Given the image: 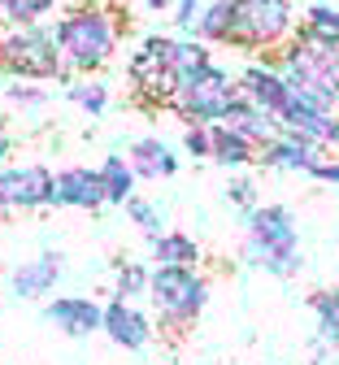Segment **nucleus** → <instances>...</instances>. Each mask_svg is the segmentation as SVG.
I'll return each instance as SVG.
<instances>
[{
  "label": "nucleus",
  "instance_id": "obj_20",
  "mask_svg": "<svg viewBox=\"0 0 339 365\" xmlns=\"http://www.w3.org/2000/svg\"><path fill=\"white\" fill-rule=\"evenodd\" d=\"M153 287L148 261H113V300H139Z\"/></svg>",
  "mask_w": 339,
  "mask_h": 365
},
{
  "label": "nucleus",
  "instance_id": "obj_15",
  "mask_svg": "<svg viewBox=\"0 0 339 365\" xmlns=\"http://www.w3.org/2000/svg\"><path fill=\"white\" fill-rule=\"evenodd\" d=\"M318 157H326V148H318V144H309V140H300V135H278V140H270L261 153H257V165H265V170H309Z\"/></svg>",
  "mask_w": 339,
  "mask_h": 365
},
{
  "label": "nucleus",
  "instance_id": "obj_13",
  "mask_svg": "<svg viewBox=\"0 0 339 365\" xmlns=\"http://www.w3.org/2000/svg\"><path fill=\"white\" fill-rule=\"evenodd\" d=\"M239 91L261 109V113H270V118H283V109L292 105V83H287V74L278 70V66H270V61H253L244 74H239Z\"/></svg>",
  "mask_w": 339,
  "mask_h": 365
},
{
  "label": "nucleus",
  "instance_id": "obj_17",
  "mask_svg": "<svg viewBox=\"0 0 339 365\" xmlns=\"http://www.w3.org/2000/svg\"><path fill=\"white\" fill-rule=\"evenodd\" d=\"M209 130H213V161H218L222 170H244V165H253V161H257V144H253V140H244V135H239L235 126L213 122Z\"/></svg>",
  "mask_w": 339,
  "mask_h": 365
},
{
  "label": "nucleus",
  "instance_id": "obj_37",
  "mask_svg": "<svg viewBox=\"0 0 339 365\" xmlns=\"http://www.w3.org/2000/svg\"><path fill=\"white\" fill-rule=\"evenodd\" d=\"M335 61H339V43H335Z\"/></svg>",
  "mask_w": 339,
  "mask_h": 365
},
{
  "label": "nucleus",
  "instance_id": "obj_23",
  "mask_svg": "<svg viewBox=\"0 0 339 365\" xmlns=\"http://www.w3.org/2000/svg\"><path fill=\"white\" fill-rule=\"evenodd\" d=\"M300 31L322 39V43H339V5H330V0H313L305 22H300Z\"/></svg>",
  "mask_w": 339,
  "mask_h": 365
},
{
  "label": "nucleus",
  "instance_id": "obj_2",
  "mask_svg": "<svg viewBox=\"0 0 339 365\" xmlns=\"http://www.w3.org/2000/svg\"><path fill=\"white\" fill-rule=\"evenodd\" d=\"M53 35L61 43V57H66L70 74H79V78L101 74L113 61L118 39H122L118 18L105 5H74V9H66L53 22Z\"/></svg>",
  "mask_w": 339,
  "mask_h": 365
},
{
  "label": "nucleus",
  "instance_id": "obj_30",
  "mask_svg": "<svg viewBox=\"0 0 339 365\" xmlns=\"http://www.w3.org/2000/svg\"><path fill=\"white\" fill-rule=\"evenodd\" d=\"M226 200L235 205V209H244V213H253L261 200H257V182L253 178H231L226 182Z\"/></svg>",
  "mask_w": 339,
  "mask_h": 365
},
{
  "label": "nucleus",
  "instance_id": "obj_14",
  "mask_svg": "<svg viewBox=\"0 0 339 365\" xmlns=\"http://www.w3.org/2000/svg\"><path fill=\"white\" fill-rule=\"evenodd\" d=\"M105 182H101V170L91 165H66L57 170V196H53V209H83V213H96L105 209Z\"/></svg>",
  "mask_w": 339,
  "mask_h": 365
},
{
  "label": "nucleus",
  "instance_id": "obj_27",
  "mask_svg": "<svg viewBox=\"0 0 339 365\" xmlns=\"http://www.w3.org/2000/svg\"><path fill=\"white\" fill-rule=\"evenodd\" d=\"M0 96H5L14 109H26V113H39V109L48 105V91H44V87H31V83H22V78H9L5 87H0Z\"/></svg>",
  "mask_w": 339,
  "mask_h": 365
},
{
  "label": "nucleus",
  "instance_id": "obj_38",
  "mask_svg": "<svg viewBox=\"0 0 339 365\" xmlns=\"http://www.w3.org/2000/svg\"><path fill=\"white\" fill-rule=\"evenodd\" d=\"M226 5H231V0H226Z\"/></svg>",
  "mask_w": 339,
  "mask_h": 365
},
{
  "label": "nucleus",
  "instance_id": "obj_29",
  "mask_svg": "<svg viewBox=\"0 0 339 365\" xmlns=\"http://www.w3.org/2000/svg\"><path fill=\"white\" fill-rule=\"evenodd\" d=\"M183 153L196 161H213V130L209 126H187L183 130Z\"/></svg>",
  "mask_w": 339,
  "mask_h": 365
},
{
  "label": "nucleus",
  "instance_id": "obj_25",
  "mask_svg": "<svg viewBox=\"0 0 339 365\" xmlns=\"http://www.w3.org/2000/svg\"><path fill=\"white\" fill-rule=\"evenodd\" d=\"M213 57H209V43L205 39H174V70H178V78H191L196 70H205Z\"/></svg>",
  "mask_w": 339,
  "mask_h": 365
},
{
  "label": "nucleus",
  "instance_id": "obj_31",
  "mask_svg": "<svg viewBox=\"0 0 339 365\" xmlns=\"http://www.w3.org/2000/svg\"><path fill=\"white\" fill-rule=\"evenodd\" d=\"M305 174L318 178V182H335V187H339V157H318Z\"/></svg>",
  "mask_w": 339,
  "mask_h": 365
},
{
  "label": "nucleus",
  "instance_id": "obj_12",
  "mask_svg": "<svg viewBox=\"0 0 339 365\" xmlns=\"http://www.w3.org/2000/svg\"><path fill=\"white\" fill-rule=\"evenodd\" d=\"M101 335L113 348H122V352H143V348L153 344L157 327H153V317L143 313L135 300H109L105 304V327H101Z\"/></svg>",
  "mask_w": 339,
  "mask_h": 365
},
{
  "label": "nucleus",
  "instance_id": "obj_24",
  "mask_svg": "<svg viewBox=\"0 0 339 365\" xmlns=\"http://www.w3.org/2000/svg\"><path fill=\"white\" fill-rule=\"evenodd\" d=\"M196 39H205V43H231V5H226V0H213V5L201 9Z\"/></svg>",
  "mask_w": 339,
  "mask_h": 365
},
{
  "label": "nucleus",
  "instance_id": "obj_8",
  "mask_svg": "<svg viewBox=\"0 0 339 365\" xmlns=\"http://www.w3.org/2000/svg\"><path fill=\"white\" fill-rule=\"evenodd\" d=\"M126 78L139 96H148L157 105H170L178 96V70H174V39L170 35H143L139 48L126 57Z\"/></svg>",
  "mask_w": 339,
  "mask_h": 365
},
{
  "label": "nucleus",
  "instance_id": "obj_19",
  "mask_svg": "<svg viewBox=\"0 0 339 365\" xmlns=\"http://www.w3.org/2000/svg\"><path fill=\"white\" fill-rule=\"evenodd\" d=\"M101 182H105V200L109 205H126L131 196H135V182H139V174L131 170V161L126 157H118V153H109L101 165Z\"/></svg>",
  "mask_w": 339,
  "mask_h": 365
},
{
  "label": "nucleus",
  "instance_id": "obj_9",
  "mask_svg": "<svg viewBox=\"0 0 339 365\" xmlns=\"http://www.w3.org/2000/svg\"><path fill=\"white\" fill-rule=\"evenodd\" d=\"M0 182H5V205L35 213V209H53L57 196V174L44 161H14L0 170Z\"/></svg>",
  "mask_w": 339,
  "mask_h": 365
},
{
  "label": "nucleus",
  "instance_id": "obj_16",
  "mask_svg": "<svg viewBox=\"0 0 339 365\" xmlns=\"http://www.w3.org/2000/svg\"><path fill=\"white\" fill-rule=\"evenodd\" d=\"M126 161H131V170H135L139 178H148V182L174 178V174H178L174 148H170L166 140H157V135H143V140H135V144L126 148Z\"/></svg>",
  "mask_w": 339,
  "mask_h": 365
},
{
  "label": "nucleus",
  "instance_id": "obj_33",
  "mask_svg": "<svg viewBox=\"0 0 339 365\" xmlns=\"http://www.w3.org/2000/svg\"><path fill=\"white\" fill-rule=\"evenodd\" d=\"M9 157H14V130L5 126V118H0V170H5V165H14Z\"/></svg>",
  "mask_w": 339,
  "mask_h": 365
},
{
  "label": "nucleus",
  "instance_id": "obj_4",
  "mask_svg": "<svg viewBox=\"0 0 339 365\" xmlns=\"http://www.w3.org/2000/svg\"><path fill=\"white\" fill-rule=\"evenodd\" d=\"M0 74L22 83H74L53 26H9L0 35Z\"/></svg>",
  "mask_w": 339,
  "mask_h": 365
},
{
  "label": "nucleus",
  "instance_id": "obj_5",
  "mask_svg": "<svg viewBox=\"0 0 339 365\" xmlns=\"http://www.w3.org/2000/svg\"><path fill=\"white\" fill-rule=\"evenodd\" d=\"M148 300L157 309V327L170 335H187L209 309V279L201 265H153V287Z\"/></svg>",
  "mask_w": 339,
  "mask_h": 365
},
{
  "label": "nucleus",
  "instance_id": "obj_21",
  "mask_svg": "<svg viewBox=\"0 0 339 365\" xmlns=\"http://www.w3.org/2000/svg\"><path fill=\"white\" fill-rule=\"evenodd\" d=\"M309 309H313V322H318V339L339 348V287H322L309 296Z\"/></svg>",
  "mask_w": 339,
  "mask_h": 365
},
{
  "label": "nucleus",
  "instance_id": "obj_28",
  "mask_svg": "<svg viewBox=\"0 0 339 365\" xmlns=\"http://www.w3.org/2000/svg\"><path fill=\"white\" fill-rule=\"evenodd\" d=\"M122 209H126V217H131V222H135V226H139V231L148 235V240H157V235H161V209H157L153 200H143V196H131Z\"/></svg>",
  "mask_w": 339,
  "mask_h": 365
},
{
  "label": "nucleus",
  "instance_id": "obj_7",
  "mask_svg": "<svg viewBox=\"0 0 339 365\" xmlns=\"http://www.w3.org/2000/svg\"><path fill=\"white\" fill-rule=\"evenodd\" d=\"M235 101H239V78H231L226 66L209 61L205 70H196L191 78H183L178 96H174L166 109H170L178 122H187V126H213V122L226 118V109H231Z\"/></svg>",
  "mask_w": 339,
  "mask_h": 365
},
{
  "label": "nucleus",
  "instance_id": "obj_32",
  "mask_svg": "<svg viewBox=\"0 0 339 365\" xmlns=\"http://www.w3.org/2000/svg\"><path fill=\"white\" fill-rule=\"evenodd\" d=\"M174 5H178L174 22H178L183 31H196V18H201V0H174Z\"/></svg>",
  "mask_w": 339,
  "mask_h": 365
},
{
  "label": "nucleus",
  "instance_id": "obj_36",
  "mask_svg": "<svg viewBox=\"0 0 339 365\" xmlns=\"http://www.w3.org/2000/svg\"><path fill=\"white\" fill-rule=\"evenodd\" d=\"M5 5H9V0H0V22H5Z\"/></svg>",
  "mask_w": 339,
  "mask_h": 365
},
{
  "label": "nucleus",
  "instance_id": "obj_22",
  "mask_svg": "<svg viewBox=\"0 0 339 365\" xmlns=\"http://www.w3.org/2000/svg\"><path fill=\"white\" fill-rule=\"evenodd\" d=\"M66 101L70 105H79L87 118H101L105 109H109V87L101 83V78H74V83H66Z\"/></svg>",
  "mask_w": 339,
  "mask_h": 365
},
{
  "label": "nucleus",
  "instance_id": "obj_10",
  "mask_svg": "<svg viewBox=\"0 0 339 365\" xmlns=\"http://www.w3.org/2000/svg\"><path fill=\"white\" fill-rule=\"evenodd\" d=\"M44 322H53L66 339H87L105 327V304L96 296H53L44 300Z\"/></svg>",
  "mask_w": 339,
  "mask_h": 365
},
{
  "label": "nucleus",
  "instance_id": "obj_35",
  "mask_svg": "<svg viewBox=\"0 0 339 365\" xmlns=\"http://www.w3.org/2000/svg\"><path fill=\"white\" fill-rule=\"evenodd\" d=\"M0 209H9V205H5V182H0Z\"/></svg>",
  "mask_w": 339,
  "mask_h": 365
},
{
  "label": "nucleus",
  "instance_id": "obj_6",
  "mask_svg": "<svg viewBox=\"0 0 339 365\" xmlns=\"http://www.w3.org/2000/svg\"><path fill=\"white\" fill-rule=\"evenodd\" d=\"M296 31L292 0H231V48L239 53H278Z\"/></svg>",
  "mask_w": 339,
  "mask_h": 365
},
{
  "label": "nucleus",
  "instance_id": "obj_26",
  "mask_svg": "<svg viewBox=\"0 0 339 365\" xmlns=\"http://www.w3.org/2000/svg\"><path fill=\"white\" fill-rule=\"evenodd\" d=\"M57 5H61V0H9V5H5V22L9 26H39Z\"/></svg>",
  "mask_w": 339,
  "mask_h": 365
},
{
  "label": "nucleus",
  "instance_id": "obj_1",
  "mask_svg": "<svg viewBox=\"0 0 339 365\" xmlns=\"http://www.w3.org/2000/svg\"><path fill=\"white\" fill-rule=\"evenodd\" d=\"M244 265L265 269L274 279H296L305 269L300 257V231L287 205H257L244 213V248H239Z\"/></svg>",
  "mask_w": 339,
  "mask_h": 365
},
{
  "label": "nucleus",
  "instance_id": "obj_3",
  "mask_svg": "<svg viewBox=\"0 0 339 365\" xmlns=\"http://www.w3.org/2000/svg\"><path fill=\"white\" fill-rule=\"evenodd\" d=\"M274 66L287 74L292 91H300V96L318 101L322 109L339 113V61H335V43H322V39L296 31L274 53Z\"/></svg>",
  "mask_w": 339,
  "mask_h": 365
},
{
  "label": "nucleus",
  "instance_id": "obj_11",
  "mask_svg": "<svg viewBox=\"0 0 339 365\" xmlns=\"http://www.w3.org/2000/svg\"><path fill=\"white\" fill-rule=\"evenodd\" d=\"M61 279H66V252L44 248L39 257L14 265V274H9V292H14L18 300H53V292H57Z\"/></svg>",
  "mask_w": 339,
  "mask_h": 365
},
{
  "label": "nucleus",
  "instance_id": "obj_18",
  "mask_svg": "<svg viewBox=\"0 0 339 365\" xmlns=\"http://www.w3.org/2000/svg\"><path fill=\"white\" fill-rule=\"evenodd\" d=\"M153 265H201V244L191 240L187 231H161L157 240H148Z\"/></svg>",
  "mask_w": 339,
  "mask_h": 365
},
{
  "label": "nucleus",
  "instance_id": "obj_34",
  "mask_svg": "<svg viewBox=\"0 0 339 365\" xmlns=\"http://www.w3.org/2000/svg\"><path fill=\"white\" fill-rule=\"evenodd\" d=\"M143 5H148L153 14H161V9H170V0H143Z\"/></svg>",
  "mask_w": 339,
  "mask_h": 365
}]
</instances>
